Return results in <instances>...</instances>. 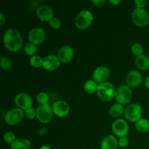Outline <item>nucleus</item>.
Listing matches in <instances>:
<instances>
[{
	"instance_id": "9b49d317",
	"label": "nucleus",
	"mask_w": 149,
	"mask_h": 149,
	"mask_svg": "<svg viewBox=\"0 0 149 149\" xmlns=\"http://www.w3.org/2000/svg\"><path fill=\"white\" fill-rule=\"evenodd\" d=\"M15 104L19 109L26 111L32 108L33 100L29 95L26 93H20L15 97Z\"/></svg>"
},
{
	"instance_id": "0eeeda50",
	"label": "nucleus",
	"mask_w": 149,
	"mask_h": 149,
	"mask_svg": "<svg viewBox=\"0 0 149 149\" xmlns=\"http://www.w3.org/2000/svg\"><path fill=\"white\" fill-rule=\"evenodd\" d=\"M52 116H53L52 107L49 103L40 105L36 109V118L42 123H49L52 120Z\"/></svg>"
},
{
	"instance_id": "4c0bfd02",
	"label": "nucleus",
	"mask_w": 149,
	"mask_h": 149,
	"mask_svg": "<svg viewBox=\"0 0 149 149\" xmlns=\"http://www.w3.org/2000/svg\"><path fill=\"white\" fill-rule=\"evenodd\" d=\"M145 85H146V88L148 89V90H149V76L148 77H147L146 79Z\"/></svg>"
},
{
	"instance_id": "72a5a7b5",
	"label": "nucleus",
	"mask_w": 149,
	"mask_h": 149,
	"mask_svg": "<svg viewBox=\"0 0 149 149\" xmlns=\"http://www.w3.org/2000/svg\"><path fill=\"white\" fill-rule=\"evenodd\" d=\"M106 1L105 0H96V1H92V3L94 4L95 7H103L104 6V4H106Z\"/></svg>"
},
{
	"instance_id": "4468645a",
	"label": "nucleus",
	"mask_w": 149,
	"mask_h": 149,
	"mask_svg": "<svg viewBox=\"0 0 149 149\" xmlns=\"http://www.w3.org/2000/svg\"><path fill=\"white\" fill-rule=\"evenodd\" d=\"M52 111L54 114L58 117H65L69 113L70 106L65 101L58 100L52 105Z\"/></svg>"
},
{
	"instance_id": "4be33fe9",
	"label": "nucleus",
	"mask_w": 149,
	"mask_h": 149,
	"mask_svg": "<svg viewBox=\"0 0 149 149\" xmlns=\"http://www.w3.org/2000/svg\"><path fill=\"white\" fill-rule=\"evenodd\" d=\"M135 128L140 132L147 133L149 132V121L146 119H142L135 123Z\"/></svg>"
},
{
	"instance_id": "ddd939ff",
	"label": "nucleus",
	"mask_w": 149,
	"mask_h": 149,
	"mask_svg": "<svg viewBox=\"0 0 149 149\" xmlns=\"http://www.w3.org/2000/svg\"><path fill=\"white\" fill-rule=\"evenodd\" d=\"M110 77V70L106 66H99L93 73V80L97 83L106 82Z\"/></svg>"
},
{
	"instance_id": "cd10ccee",
	"label": "nucleus",
	"mask_w": 149,
	"mask_h": 149,
	"mask_svg": "<svg viewBox=\"0 0 149 149\" xmlns=\"http://www.w3.org/2000/svg\"><path fill=\"white\" fill-rule=\"evenodd\" d=\"M131 51L132 53L135 56H140V55H143V47L142 45L139 43H135L131 47Z\"/></svg>"
},
{
	"instance_id": "20e7f679",
	"label": "nucleus",
	"mask_w": 149,
	"mask_h": 149,
	"mask_svg": "<svg viewBox=\"0 0 149 149\" xmlns=\"http://www.w3.org/2000/svg\"><path fill=\"white\" fill-rule=\"evenodd\" d=\"M93 15L89 10H81L77 15L75 19V26L80 30L87 29L92 24Z\"/></svg>"
},
{
	"instance_id": "f8f14e48",
	"label": "nucleus",
	"mask_w": 149,
	"mask_h": 149,
	"mask_svg": "<svg viewBox=\"0 0 149 149\" xmlns=\"http://www.w3.org/2000/svg\"><path fill=\"white\" fill-rule=\"evenodd\" d=\"M127 85L132 88H137L141 84L143 81L142 74L136 70H132L126 76Z\"/></svg>"
},
{
	"instance_id": "c9c22d12",
	"label": "nucleus",
	"mask_w": 149,
	"mask_h": 149,
	"mask_svg": "<svg viewBox=\"0 0 149 149\" xmlns=\"http://www.w3.org/2000/svg\"><path fill=\"white\" fill-rule=\"evenodd\" d=\"M110 3L111 4H114V5H118L119 4H120L121 3V1H119V0H116V1H113V0H110Z\"/></svg>"
},
{
	"instance_id": "1a4fd4ad",
	"label": "nucleus",
	"mask_w": 149,
	"mask_h": 149,
	"mask_svg": "<svg viewBox=\"0 0 149 149\" xmlns=\"http://www.w3.org/2000/svg\"><path fill=\"white\" fill-rule=\"evenodd\" d=\"M112 130L116 136L119 138L122 137H126L129 133V125L128 123L122 119H117L112 124Z\"/></svg>"
},
{
	"instance_id": "f03ea898",
	"label": "nucleus",
	"mask_w": 149,
	"mask_h": 149,
	"mask_svg": "<svg viewBox=\"0 0 149 149\" xmlns=\"http://www.w3.org/2000/svg\"><path fill=\"white\" fill-rule=\"evenodd\" d=\"M116 89L111 83L109 81L100 83L97 86V95L103 101H110L115 97Z\"/></svg>"
},
{
	"instance_id": "f3484780",
	"label": "nucleus",
	"mask_w": 149,
	"mask_h": 149,
	"mask_svg": "<svg viewBox=\"0 0 149 149\" xmlns=\"http://www.w3.org/2000/svg\"><path fill=\"white\" fill-rule=\"evenodd\" d=\"M61 65V61L58 56L54 55H49L43 59V68L48 71H54L58 69Z\"/></svg>"
},
{
	"instance_id": "39448f33",
	"label": "nucleus",
	"mask_w": 149,
	"mask_h": 149,
	"mask_svg": "<svg viewBox=\"0 0 149 149\" xmlns=\"http://www.w3.org/2000/svg\"><path fill=\"white\" fill-rule=\"evenodd\" d=\"M132 20L134 24L139 27H144L149 24V14L144 8H135L132 11Z\"/></svg>"
},
{
	"instance_id": "c756f323",
	"label": "nucleus",
	"mask_w": 149,
	"mask_h": 149,
	"mask_svg": "<svg viewBox=\"0 0 149 149\" xmlns=\"http://www.w3.org/2000/svg\"><path fill=\"white\" fill-rule=\"evenodd\" d=\"M49 24L51 28H52L53 29H58L61 26V22L60 19H58V17H54L49 22Z\"/></svg>"
},
{
	"instance_id": "f257e3e1",
	"label": "nucleus",
	"mask_w": 149,
	"mask_h": 149,
	"mask_svg": "<svg viewBox=\"0 0 149 149\" xmlns=\"http://www.w3.org/2000/svg\"><path fill=\"white\" fill-rule=\"evenodd\" d=\"M4 45L8 50L17 52L21 49L23 46V38L17 30L10 29L4 34L3 37Z\"/></svg>"
},
{
	"instance_id": "bb28decb",
	"label": "nucleus",
	"mask_w": 149,
	"mask_h": 149,
	"mask_svg": "<svg viewBox=\"0 0 149 149\" xmlns=\"http://www.w3.org/2000/svg\"><path fill=\"white\" fill-rule=\"evenodd\" d=\"M0 65L2 69L9 70L12 66L11 60L6 56L1 57V60H0Z\"/></svg>"
},
{
	"instance_id": "dca6fc26",
	"label": "nucleus",
	"mask_w": 149,
	"mask_h": 149,
	"mask_svg": "<svg viewBox=\"0 0 149 149\" xmlns=\"http://www.w3.org/2000/svg\"><path fill=\"white\" fill-rule=\"evenodd\" d=\"M36 15L42 21L49 22L54 17V12L49 6L41 5L36 10Z\"/></svg>"
},
{
	"instance_id": "423d86ee",
	"label": "nucleus",
	"mask_w": 149,
	"mask_h": 149,
	"mask_svg": "<svg viewBox=\"0 0 149 149\" xmlns=\"http://www.w3.org/2000/svg\"><path fill=\"white\" fill-rule=\"evenodd\" d=\"M142 107L138 103H132L126 108L125 111V117L130 122L136 123L142 116Z\"/></svg>"
},
{
	"instance_id": "7ed1b4c3",
	"label": "nucleus",
	"mask_w": 149,
	"mask_h": 149,
	"mask_svg": "<svg viewBox=\"0 0 149 149\" xmlns=\"http://www.w3.org/2000/svg\"><path fill=\"white\" fill-rule=\"evenodd\" d=\"M132 97V92L131 87L127 84H122L116 89L115 98L119 104H128L130 103Z\"/></svg>"
},
{
	"instance_id": "6ab92c4d",
	"label": "nucleus",
	"mask_w": 149,
	"mask_h": 149,
	"mask_svg": "<svg viewBox=\"0 0 149 149\" xmlns=\"http://www.w3.org/2000/svg\"><path fill=\"white\" fill-rule=\"evenodd\" d=\"M135 65L142 71H147L149 69V57L146 55H141L135 58Z\"/></svg>"
},
{
	"instance_id": "5701e85b",
	"label": "nucleus",
	"mask_w": 149,
	"mask_h": 149,
	"mask_svg": "<svg viewBox=\"0 0 149 149\" xmlns=\"http://www.w3.org/2000/svg\"><path fill=\"white\" fill-rule=\"evenodd\" d=\"M97 84L95 80L90 79L87 80L84 85V89L85 90L86 93L88 94H94V93H97Z\"/></svg>"
},
{
	"instance_id": "473e14b6",
	"label": "nucleus",
	"mask_w": 149,
	"mask_h": 149,
	"mask_svg": "<svg viewBox=\"0 0 149 149\" xmlns=\"http://www.w3.org/2000/svg\"><path fill=\"white\" fill-rule=\"evenodd\" d=\"M134 2L136 5L137 8H144L146 5L148 4V1L146 0H135Z\"/></svg>"
},
{
	"instance_id": "7c9ffc66",
	"label": "nucleus",
	"mask_w": 149,
	"mask_h": 149,
	"mask_svg": "<svg viewBox=\"0 0 149 149\" xmlns=\"http://www.w3.org/2000/svg\"><path fill=\"white\" fill-rule=\"evenodd\" d=\"M25 115L28 119H33L35 117H36V110H35L33 108H31L25 111Z\"/></svg>"
},
{
	"instance_id": "e433bc0d",
	"label": "nucleus",
	"mask_w": 149,
	"mask_h": 149,
	"mask_svg": "<svg viewBox=\"0 0 149 149\" xmlns=\"http://www.w3.org/2000/svg\"><path fill=\"white\" fill-rule=\"evenodd\" d=\"M47 131V130L46 129V128H42V129H41L40 130H39V135H44V134L45 133V132Z\"/></svg>"
},
{
	"instance_id": "2f4dec72",
	"label": "nucleus",
	"mask_w": 149,
	"mask_h": 149,
	"mask_svg": "<svg viewBox=\"0 0 149 149\" xmlns=\"http://www.w3.org/2000/svg\"><path fill=\"white\" fill-rule=\"evenodd\" d=\"M129 145V139L126 137H122L119 139V146L122 148H125Z\"/></svg>"
},
{
	"instance_id": "aec40b11",
	"label": "nucleus",
	"mask_w": 149,
	"mask_h": 149,
	"mask_svg": "<svg viewBox=\"0 0 149 149\" xmlns=\"http://www.w3.org/2000/svg\"><path fill=\"white\" fill-rule=\"evenodd\" d=\"M11 149H30L31 142L26 138H18L12 145Z\"/></svg>"
},
{
	"instance_id": "9d476101",
	"label": "nucleus",
	"mask_w": 149,
	"mask_h": 149,
	"mask_svg": "<svg viewBox=\"0 0 149 149\" xmlns=\"http://www.w3.org/2000/svg\"><path fill=\"white\" fill-rule=\"evenodd\" d=\"M46 31L42 28H34L29 31V39L30 43L34 45H39L43 43L46 39Z\"/></svg>"
},
{
	"instance_id": "412c9836",
	"label": "nucleus",
	"mask_w": 149,
	"mask_h": 149,
	"mask_svg": "<svg viewBox=\"0 0 149 149\" xmlns=\"http://www.w3.org/2000/svg\"><path fill=\"white\" fill-rule=\"evenodd\" d=\"M124 111L125 110H124V107L122 104L115 103L110 107L109 110V113L112 117L118 118L122 116Z\"/></svg>"
},
{
	"instance_id": "2eb2a0df",
	"label": "nucleus",
	"mask_w": 149,
	"mask_h": 149,
	"mask_svg": "<svg viewBox=\"0 0 149 149\" xmlns=\"http://www.w3.org/2000/svg\"><path fill=\"white\" fill-rule=\"evenodd\" d=\"M57 56L61 63H68L74 58V50L69 45H63L60 48Z\"/></svg>"
},
{
	"instance_id": "58836bf2",
	"label": "nucleus",
	"mask_w": 149,
	"mask_h": 149,
	"mask_svg": "<svg viewBox=\"0 0 149 149\" xmlns=\"http://www.w3.org/2000/svg\"><path fill=\"white\" fill-rule=\"evenodd\" d=\"M40 149H51V148H49V146H45V145H44V146H42V147H41Z\"/></svg>"
},
{
	"instance_id": "b1692460",
	"label": "nucleus",
	"mask_w": 149,
	"mask_h": 149,
	"mask_svg": "<svg viewBox=\"0 0 149 149\" xmlns=\"http://www.w3.org/2000/svg\"><path fill=\"white\" fill-rule=\"evenodd\" d=\"M43 59L39 55H33L30 58V64L34 68H39L43 65Z\"/></svg>"
},
{
	"instance_id": "a878e982",
	"label": "nucleus",
	"mask_w": 149,
	"mask_h": 149,
	"mask_svg": "<svg viewBox=\"0 0 149 149\" xmlns=\"http://www.w3.org/2000/svg\"><path fill=\"white\" fill-rule=\"evenodd\" d=\"M36 100L40 105L47 104L49 101V95L45 92L39 93L36 96Z\"/></svg>"
},
{
	"instance_id": "a211bd4d",
	"label": "nucleus",
	"mask_w": 149,
	"mask_h": 149,
	"mask_svg": "<svg viewBox=\"0 0 149 149\" xmlns=\"http://www.w3.org/2000/svg\"><path fill=\"white\" fill-rule=\"evenodd\" d=\"M119 146V140L113 135H108L102 140L101 149H117Z\"/></svg>"
},
{
	"instance_id": "c85d7f7f",
	"label": "nucleus",
	"mask_w": 149,
	"mask_h": 149,
	"mask_svg": "<svg viewBox=\"0 0 149 149\" xmlns=\"http://www.w3.org/2000/svg\"><path fill=\"white\" fill-rule=\"evenodd\" d=\"M3 139H4V142L7 143V144H10V145H12L17 140L15 135L12 132H6L3 136Z\"/></svg>"
},
{
	"instance_id": "f704fd0d",
	"label": "nucleus",
	"mask_w": 149,
	"mask_h": 149,
	"mask_svg": "<svg viewBox=\"0 0 149 149\" xmlns=\"http://www.w3.org/2000/svg\"><path fill=\"white\" fill-rule=\"evenodd\" d=\"M5 16H4V15L3 14V13H0V26H2L3 25H4V22H5Z\"/></svg>"
},
{
	"instance_id": "6e6552de",
	"label": "nucleus",
	"mask_w": 149,
	"mask_h": 149,
	"mask_svg": "<svg viewBox=\"0 0 149 149\" xmlns=\"http://www.w3.org/2000/svg\"><path fill=\"white\" fill-rule=\"evenodd\" d=\"M25 116V113L22 109L19 108L13 109L12 110L9 111L5 115L4 121L6 123L11 126H14L17 124L20 123L23 120Z\"/></svg>"
},
{
	"instance_id": "393cba45",
	"label": "nucleus",
	"mask_w": 149,
	"mask_h": 149,
	"mask_svg": "<svg viewBox=\"0 0 149 149\" xmlns=\"http://www.w3.org/2000/svg\"><path fill=\"white\" fill-rule=\"evenodd\" d=\"M36 50H37V47L36 45H33L32 43H27L24 47V52L28 55L33 56Z\"/></svg>"
}]
</instances>
